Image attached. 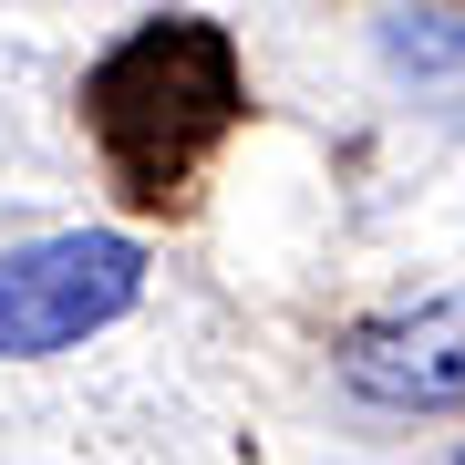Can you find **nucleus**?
Returning <instances> with one entry per match:
<instances>
[{
    "label": "nucleus",
    "instance_id": "obj_4",
    "mask_svg": "<svg viewBox=\"0 0 465 465\" xmlns=\"http://www.w3.org/2000/svg\"><path fill=\"white\" fill-rule=\"evenodd\" d=\"M393 63H434V73H465V21H445V11H403L393 32Z\"/></svg>",
    "mask_w": 465,
    "mask_h": 465
},
{
    "label": "nucleus",
    "instance_id": "obj_2",
    "mask_svg": "<svg viewBox=\"0 0 465 465\" xmlns=\"http://www.w3.org/2000/svg\"><path fill=\"white\" fill-rule=\"evenodd\" d=\"M145 300V238L124 228H63L32 249H0V362H52Z\"/></svg>",
    "mask_w": 465,
    "mask_h": 465
},
{
    "label": "nucleus",
    "instance_id": "obj_3",
    "mask_svg": "<svg viewBox=\"0 0 465 465\" xmlns=\"http://www.w3.org/2000/svg\"><path fill=\"white\" fill-rule=\"evenodd\" d=\"M341 382L382 414H455L465 403V290L393 311V321H362L341 341Z\"/></svg>",
    "mask_w": 465,
    "mask_h": 465
},
{
    "label": "nucleus",
    "instance_id": "obj_1",
    "mask_svg": "<svg viewBox=\"0 0 465 465\" xmlns=\"http://www.w3.org/2000/svg\"><path fill=\"white\" fill-rule=\"evenodd\" d=\"M238 104H249V84H238L228 32H217V21H186V11L124 32L94 63V84H84L94 145L114 155V176L134 197H155V207L197 176V155L238 124Z\"/></svg>",
    "mask_w": 465,
    "mask_h": 465
}]
</instances>
